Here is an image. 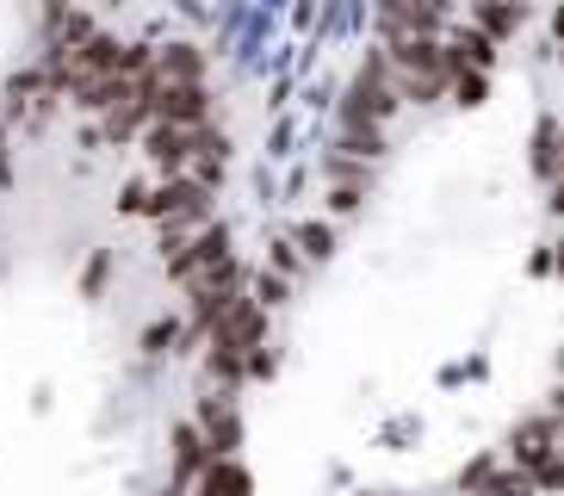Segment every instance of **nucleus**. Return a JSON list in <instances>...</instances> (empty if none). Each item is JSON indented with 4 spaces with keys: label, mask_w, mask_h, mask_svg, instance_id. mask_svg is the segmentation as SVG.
I'll use <instances>...</instances> for the list:
<instances>
[{
    "label": "nucleus",
    "mask_w": 564,
    "mask_h": 496,
    "mask_svg": "<svg viewBox=\"0 0 564 496\" xmlns=\"http://www.w3.org/2000/svg\"><path fill=\"white\" fill-rule=\"evenodd\" d=\"M205 335H212V347H224V354H242V360H249L254 347L267 342V311L254 304V298L236 292V298H230V311L217 316Z\"/></svg>",
    "instance_id": "f257e3e1"
},
{
    "label": "nucleus",
    "mask_w": 564,
    "mask_h": 496,
    "mask_svg": "<svg viewBox=\"0 0 564 496\" xmlns=\"http://www.w3.org/2000/svg\"><path fill=\"white\" fill-rule=\"evenodd\" d=\"M143 212H150L162 230L205 224V217H212V186H199V181H167L155 198H143Z\"/></svg>",
    "instance_id": "f03ea898"
},
{
    "label": "nucleus",
    "mask_w": 564,
    "mask_h": 496,
    "mask_svg": "<svg viewBox=\"0 0 564 496\" xmlns=\"http://www.w3.org/2000/svg\"><path fill=\"white\" fill-rule=\"evenodd\" d=\"M384 75H391V68H384V56H372V63H366L360 75H354L348 106H341V118H348V125H379V118L398 112V94L384 87Z\"/></svg>",
    "instance_id": "7ed1b4c3"
},
{
    "label": "nucleus",
    "mask_w": 564,
    "mask_h": 496,
    "mask_svg": "<svg viewBox=\"0 0 564 496\" xmlns=\"http://www.w3.org/2000/svg\"><path fill=\"white\" fill-rule=\"evenodd\" d=\"M150 112L162 118V125H205L212 118V94H205L199 82H155L150 87Z\"/></svg>",
    "instance_id": "20e7f679"
},
{
    "label": "nucleus",
    "mask_w": 564,
    "mask_h": 496,
    "mask_svg": "<svg viewBox=\"0 0 564 496\" xmlns=\"http://www.w3.org/2000/svg\"><path fill=\"white\" fill-rule=\"evenodd\" d=\"M199 441L212 460H230L236 446H242V416L230 410V397H205L199 403Z\"/></svg>",
    "instance_id": "39448f33"
},
{
    "label": "nucleus",
    "mask_w": 564,
    "mask_h": 496,
    "mask_svg": "<svg viewBox=\"0 0 564 496\" xmlns=\"http://www.w3.org/2000/svg\"><path fill=\"white\" fill-rule=\"evenodd\" d=\"M552 441H558V422L552 416H533V422H521V429L509 434V446H514V465L521 472H540V465H552Z\"/></svg>",
    "instance_id": "423d86ee"
},
{
    "label": "nucleus",
    "mask_w": 564,
    "mask_h": 496,
    "mask_svg": "<svg viewBox=\"0 0 564 496\" xmlns=\"http://www.w3.org/2000/svg\"><path fill=\"white\" fill-rule=\"evenodd\" d=\"M193 137H199V125L186 131V125H150V137H143V155H150L162 174H174V168L193 162Z\"/></svg>",
    "instance_id": "0eeeda50"
},
{
    "label": "nucleus",
    "mask_w": 564,
    "mask_h": 496,
    "mask_svg": "<svg viewBox=\"0 0 564 496\" xmlns=\"http://www.w3.org/2000/svg\"><path fill=\"white\" fill-rule=\"evenodd\" d=\"M471 13H478V32L490 37V44H497V37H514L528 25V7H521V0H478Z\"/></svg>",
    "instance_id": "6e6552de"
},
{
    "label": "nucleus",
    "mask_w": 564,
    "mask_h": 496,
    "mask_svg": "<svg viewBox=\"0 0 564 496\" xmlns=\"http://www.w3.org/2000/svg\"><path fill=\"white\" fill-rule=\"evenodd\" d=\"M205 460H212V453H205L199 429H193V422H181V429H174V490L199 478V472H205Z\"/></svg>",
    "instance_id": "1a4fd4ad"
},
{
    "label": "nucleus",
    "mask_w": 564,
    "mask_h": 496,
    "mask_svg": "<svg viewBox=\"0 0 564 496\" xmlns=\"http://www.w3.org/2000/svg\"><path fill=\"white\" fill-rule=\"evenodd\" d=\"M254 490V478L242 472L236 460H205V472H199V496H249Z\"/></svg>",
    "instance_id": "9d476101"
},
{
    "label": "nucleus",
    "mask_w": 564,
    "mask_h": 496,
    "mask_svg": "<svg viewBox=\"0 0 564 496\" xmlns=\"http://www.w3.org/2000/svg\"><path fill=\"white\" fill-rule=\"evenodd\" d=\"M199 75H205L199 44H167L162 63H155V82H199Z\"/></svg>",
    "instance_id": "9b49d317"
},
{
    "label": "nucleus",
    "mask_w": 564,
    "mask_h": 496,
    "mask_svg": "<svg viewBox=\"0 0 564 496\" xmlns=\"http://www.w3.org/2000/svg\"><path fill=\"white\" fill-rule=\"evenodd\" d=\"M465 63L478 68V75H484L490 63H497V50H490V37H484L478 25H465V32L453 37V56H447V68H465Z\"/></svg>",
    "instance_id": "f8f14e48"
},
{
    "label": "nucleus",
    "mask_w": 564,
    "mask_h": 496,
    "mask_svg": "<svg viewBox=\"0 0 564 496\" xmlns=\"http://www.w3.org/2000/svg\"><path fill=\"white\" fill-rule=\"evenodd\" d=\"M552 168H558V118H540L533 125V174L552 181Z\"/></svg>",
    "instance_id": "ddd939ff"
},
{
    "label": "nucleus",
    "mask_w": 564,
    "mask_h": 496,
    "mask_svg": "<svg viewBox=\"0 0 564 496\" xmlns=\"http://www.w3.org/2000/svg\"><path fill=\"white\" fill-rule=\"evenodd\" d=\"M292 248H299V255H311V261H329V255H335V230H329V224H304Z\"/></svg>",
    "instance_id": "4468645a"
},
{
    "label": "nucleus",
    "mask_w": 564,
    "mask_h": 496,
    "mask_svg": "<svg viewBox=\"0 0 564 496\" xmlns=\"http://www.w3.org/2000/svg\"><path fill=\"white\" fill-rule=\"evenodd\" d=\"M478 496H533V478L528 472H490L478 484Z\"/></svg>",
    "instance_id": "2eb2a0df"
},
{
    "label": "nucleus",
    "mask_w": 564,
    "mask_h": 496,
    "mask_svg": "<svg viewBox=\"0 0 564 496\" xmlns=\"http://www.w3.org/2000/svg\"><path fill=\"white\" fill-rule=\"evenodd\" d=\"M447 82H453V94H459V106H484V87L490 82H484L478 68H453Z\"/></svg>",
    "instance_id": "dca6fc26"
},
{
    "label": "nucleus",
    "mask_w": 564,
    "mask_h": 496,
    "mask_svg": "<svg viewBox=\"0 0 564 496\" xmlns=\"http://www.w3.org/2000/svg\"><path fill=\"white\" fill-rule=\"evenodd\" d=\"M174 335H181V323H174V316H155L150 330H143V354H167Z\"/></svg>",
    "instance_id": "f3484780"
},
{
    "label": "nucleus",
    "mask_w": 564,
    "mask_h": 496,
    "mask_svg": "<svg viewBox=\"0 0 564 496\" xmlns=\"http://www.w3.org/2000/svg\"><path fill=\"white\" fill-rule=\"evenodd\" d=\"M205 366H212V379H224V385L242 379V354H224V347H212V354H205Z\"/></svg>",
    "instance_id": "a211bd4d"
},
{
    "label": "nucleus",
    "mask_w": 564,
    "mask_h": 496,
    "mask_svg": "<svg viewBox=\"0 0 564 496\" xmlns=\"http://www.w3.org/2000/svg\"><path fill=\"white\" fill-rule=\"evenodd\" d=\"M106 273H112V255H94V261H87V273H82V292L100 298L106 292Z\"/></svg>",
    "instance_id": "6ab92c4d"
},
{
    "label": "nucleus",
    "mask_w": 564,
    "mask_h": 496,
    "mask_svg": "<svg viewBox=\"0 0 564 496\" xmlns=\"http://www.w3.org/2000/svg\"><path fill=\"white\" fill-rule=\"evenodd\" d=\"M254 304H261V311L285 304V280H280V273H261V280H254Z\"/></svg>",
    "instance_id": "aec40b11"
},
{
    "label": "nucleus",
    "mask_w": 564,
    "mask_h": 496,
    "mask_svg": "<svg viewBox=\"0 0 564 496\" xmlns=\"http://www.w3.org/2000/svg\"><path fill=\"white\" fill-rule=\"evenodd\" d=\"M273 267H280V280H285V273H299V248H292V242H273Z\"/></svg>",
    "instance_id": "412c9836"
},
{
    "label": "nucleus",
    "mask_w": 564,
    "mask_h": 496,
    "mask_svg": "<svg viewBox=\"0 0 564 496\" xmlns=\"http://www.w3.org/2000/svg\"><path fill=\"white\" fill-rule=\"evenodd\" d=\"M143 198H150V193H143V186L131 181V186H124V198H118V205H124V212H143Z\"/></svg>",
    "instance_id": "4be33fe9"
},
{
    "label": "nucleus",
    "mask_w": 564,
    "mask_h": 496,
    "mask_svg": "<svg viewBox=\"0 0 564 496\" xmlns=\"http://www.w3.org/2000/svg\"><path fill=\"white\" fill-rule=\"evenodd\" d=\"M0 186H13V162H7V137H0Z\"/></svg>",
    "instance_id": "5701e85b"
},
{
    "label": "nucleus",
    "mask_w": 564,
    "mask_h": 496,
    "mask_svg": "<svg viewBox=\"0 0 564 496\" xmlns=\"http://www.w3.org/2000/svg\"><path fill=\"white\" fill-rule=\"evenodd\" d=\"M51 7H56V13H63V7H68V0H51Z\"/></svg>",
    "instance_id": "b1692460"
}]
</instances>
